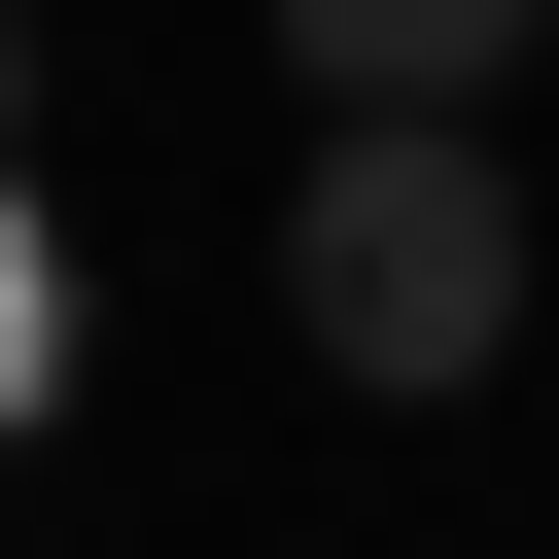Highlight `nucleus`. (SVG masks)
I'll use <instances>...</instances> for the list:
<instances>
[{
    "label": "nucleus",
    "mask_w": 559,
    "mask_h": 559,
    "mask_svg": "<svg viewBox=\"0 0 559 559\" xmlns=\"http://www.w3.org/2000/svg\"><path fill=\"white\" fill-rule=\"evenodd\" d=\"M280 314H314V384H489V349H524V175H489V105H314Z\"/></svg>",
    "instance_id": "1"
},
{
    "label": "nucleus",
    "mask_w": 559,
    "mask_h": 559,
    "mask_svg": "<svg viewBox=\"0 0 559 559\" xmlns=\"http://www.w3.org/2000/svg\"><path fill=\"white\" fill-rule=\"evenodd\" d=\"M35 384H70V210L0 175V419H35Z\"/></svg>",
    "instance_id": "3"
},
{
    "label": "nucleus",
    "mask_w": 559,
    "mask_h": 559,
    "mask_svg": "<svg viewBox=\"0 0 559 559\" xmlns=\"http://www.w3.org/2000/svg\"><path fill=\"white\" fill-rule=\"evenodd\" d=\"M524 35H559V0H280V70H314V105H489Z\"/></svg>",
    "instance_id": "2"
}]
</instances>
